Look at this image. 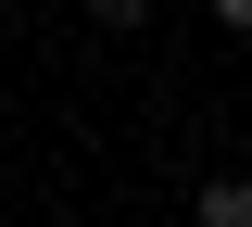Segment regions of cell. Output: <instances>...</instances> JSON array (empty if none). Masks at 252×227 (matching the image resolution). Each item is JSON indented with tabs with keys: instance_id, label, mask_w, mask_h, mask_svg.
<instances>
[{
	"instance_id": "6da1fadb",
	"label": "cell",
	"mask_w": 252,
	"mask_h": 227,
	"mask_svg": "<svg viewBox=\"0 0 252 227\" xmlns=\"http://www.w3.org/2000/svg\"><path fill=\"white\" fill-rule=\"evenodd\" d=\"M189 215H202V227H252V177H202Z\"/></svg>"
},
{
	"instance_id": "7a4b0ae2",
	"label": "cell",
	"mask_w": 252,
	"mask_h": 227,
	"mask_svg": "<svg viewBox=\"0 0 252 227\" xmlns=\"http://www.w3.org/2000/svg\"><path fill=\"white\" fill-rule=\"evenodd\" d=\"M89 13H101V26H114V38H126V26H139V13H152V0H89Z\"/></svg>"
},
{
	"instance_id": "3957f363",
	"label": "cell",
	"mask_w": 252,
	"mask_h": 227,
	"mask_svg": "<svg viewBox=\"0 0 252 227\" xmlns=\"http://www.w3.org/2000/svg\"><path fill=\"white\" fill-rule=\"evenodd\" d=\"M215 26H240V38H252V0H215Z\"/></svg>"
}]
</instances>
